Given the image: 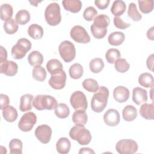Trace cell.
I'll return each instance as SVG.
<instances>
[{
  "instance_id": "obj_1",
  "label": "cell",
  "mask_w": 154,
  "mask_h": 154,
  "mask_svg": "<svg viewBox=\"0 0 154 154\" xmlns=\"http://www.w3.org/2000/svg\"><path fill=\"white\" fill-rule=\"evenodd\" d=\"M109 96L108 89L101 86L93 96L91 100V109L95 112H101L106 106Z\"/></svg>"
},
{
  "instance_id": "obj_2",
  "label": "cell",
  "mask_w": 154,
  "mask_h": 154,
  "mask_svg": "<svg viewBox=\"0 0 154 154\" xmlns=\"http://www.w3.org/2000/svg\"><path fill=\"white\" fill-rule=\"evenodd\" d=\"M70 137L78 142L80 145H87L91 140L90 132L84 125H76L72 127L69 132Z\"/></svg>"
},
{
  "instance_id": "obj_3",
  "label": "cell",
  "mask_w": 154,
  "mask_h": 154,
  "mask_svg": "<svg viewBox=\"0 0 154 154\" xmlns=\"http://www.w3.org/2000/svg\"><path fill=\"white\" fill-rule=\"evenodd\" d=\"M57 104L55 98L50 95H37L32 101L34 107L39 111L44 109L52 110L55 109Z\"/></svg>"
},
{
  "instance_id": "obj_4",
  "label": "cell",
  "mask_w": 154,
  "mask_h": 154,
  "mask_svg": "<svg viewBox=\"0 0 154 154\" xmlns=\"http://www.w3.org/2000/svg\"><path fill=\"white\" fill-rule=\"evenodd\" d=\"M45 17L48 25L51 26L58 25L61 20L59 4L57 2L49 4L45 9Z\"/></svg>"
},
{
  "instance_id": "obj_5",
  "label": "cell",
  "mask_w": 154,
  "mask_h": 154,
  "mask_svg": "<svg viewBox=\"0 0 154 154\" xmlns=\"http://www.w3.org/2000/svg\"><path fill=\"white\" fill-rule=\"evenodd\" d=\"M31 48V43L29 40L25 38H19L11 48V55L14 59H22Z\"/></svg>"
},
{
  "instance_id": "obj_6",
  "label": "cell",
  "mask_w": 154,
  "mask_h": 154,
  "mask_svg": "<svg viewBox=\"0 0 154 154\" xmlns=\"http://www.w3.org/2000/svg\"><path fill=\"white\" fill-rule=\"evenodd\" d=\"M60 55L66 63L72 61L76 56V49L74 45L69 40L62 42L58 47Z\"/></svg>"
},
{
  "instance_id": "obj_7",
  "label": "cell",
  "mask_w": 154,
  "mask_h": 154,
  "mask_svg": "<svg viewBox=\"0 0 154 154\" xmlns=\"http://www.w3.org/2000/svg\"><path fill=\"white\" fill-rule=\"evenodd\" d=\"M138 144L131 139H122L119 141L116 146L117 152L120 154H132L138 150Z\"/></svg>"
},
{
  "instance_id": "obj_8",
  "label": "cell",
  "mask_w": 154,
  "mask_h": 154,
  "mask_svg": "<svg viewBox=\"0 0 154 154\" xmlns=\"http://www.w3.org/2000/svg\"><path fill=\"white\" fill-rule=\"evenodd\" d=\"M37 122V116L33 112H28L20 118L18 127L23 132L30 131Z\"/></svg>"
},
{
  "instance_id": "obj_9",
  "label": "cell",
  "mask_w": 154,
  "mask_h": 154,
  "mask_svg": "<svg viewBox=\"0 0 154 154\" xmlns=\"http://www.w3.org/2000/svg\"><path fill=\"white\" fill-rule=\"evenodd\" d=\"M70 102L72 106L75 110H86L88 106L86 96L81 91H76L72 93L70 98Z\"/></svg>"
},
{
  "instance_id": "obj_10",
  "label": "cell",
  "mask_w": 154,
  "mask_h": 154,
  "mask_svg": "<svg viewBox=\"0 0 154 154\" xmlns=\"http://www.w3.org/2000/svg\"><path fill=\"white\" fill-rule=\"evenodd\" d=\"M71 38L79 43H87L90 42V37L85 29L80 25L74 26L70 30Z\"/></svg>"
},
{
  "instance_id": "obj_11",
  "label": "cell",
  "mask_w": 154,
  "mask_h": 154,
  "mask_svg": "<svg viewBox=\"0 0 154 154\" xmlns=\"http://www.w3.org/2000/svg\"><path fill=\"white\" fill-rule=\"evenodd\" d=\"M52 129L47 125H41L35 130V136L42 143L47 144L50 141L52 135Z\"/></svg>"
},
{
  "instance_id": "obj_12",
  "label": "cell",
  "mask_w": 154,
  "mask_h": 154,
  "mask_svg": "<svg viewBox=\"0 0 154 154\" xmlns=\"http://www.w3.org/2000/svg\"><path fill=\"white\" fill-rule=\"evenodd\" d=\"M66 79V74L64 70H62L56 74L51 75L48 82L52 88L61 90L65 87Z\"/></svg>"
},
{
  "instance_id": "obj_13",
  "label": "cell",
  "mask_w": 154,
  "mask_h": 154,
  "mask_svg": "<svg viewBox=\"0 0 154 154\" xmlns=\"http://www.w3.org/2000/svg\"><path fill=\"white\" fill-rule=\"evenodd\" d=\"M103 120L106 125L112 127L116 126L120 123V114L115 109H109L103 115Z\"/></svg>"
},
{
  "instance_id": "obj_14",
  "label": "cell",
  "mask_w": 154,
  "mask_h": 154,
  "mask_svg": "<svg viewBox=\"0 0 154 154\" xmlns=\"http://www.w3.org/2000/svg\"><path fill=\"white\" fill-rule=\"evenodd\" d=\"M130 96L128 88L124 86L116 87L113 90V97L116 101L119 103H123L128 100Z\"/></svg>"
},
{
  "instance_id": "obj_15",
  "label": "cell",
  "mask_w": 154,
  "mask_h": 154,
  "mask_svg": "<svg viewBox=\"0 0 154 154\" xmlns=\"http://www.w3.org/2000/svg\"><path fill=\"white\" fill-rule=\"evenodd\" d=\"M17 64L13 61H6L0 64L1 73L8 76H14L17 73Z\"/></svg>"
},
{
  "instance_id": "obj_16",
  "label": "cell",
  "mask_w": 154,
  "mask_h": 154,
  "mask_svg": "<svg viewBox=\"0 0 154 154\" xmlns=\"http://www.w3.org/2000/svg\"><path fill=\"white\" fill-rule=\"evenodd\" d=\"M132 100L137 105H140L147 100V91L141 87H135L132 90Z\"/></svg>"
},
{
  "instance_id": "obj_17",
  "label": "cell",
  "mask_w": 154,
  "mask_h": 154,
  "mask_svg": "<svg viewBox=\"0 0 154 154\" xmlns=\"http://www.w3.org/2000/svg\"><path fill=\"white\" fill-rule=\"evenodd\" d=\"M62 4L66 10L73 13L80 11L82 5L79 0H64Z\"/></svg>"
},
{
  "instance_id": "obj_18",
  "label": "cell",
  "mask_w": 154,
  "mask_h": 154,
  "mask_svg": "<svg viewBox=\"0 0 154 154\" xmlns=\"http://www.w3.org/2000/svg\"><path fill=\"white\" fill-rule=\"evenodd\" d=\"M123 119L126 122H132L137 117V108L131 105L125 106L122 111Z\"/></svg>"
},
{
  "instance_id": "obj_19",
  "label": "cell",
  "mask_w": 154,
  "mask_h": 154,
  "mask_svg": "<svg viewBox=\"0 0 154 154\" xmlns=\"http://www.w3.org/2000/svg\"><path fill=\"white\" fill-rule=\"evenodd\" d=\"M71 147L70 141L67 138L61 137L56 143V149L60 154H66L70 151Z\"/></svg>"
},
{
  "instance_id": "obj_20",
  "label": "cell",
  "mask_w": 154,
  "mask_h": 154,
  "mask_svg": "<svg viewBox=\"0 0 154 154\" xmlns=\"http://www.w3.org/2000/svg\"><path fill=\"white\" fill-rule=\"evenodd\" d=\"M33 96L30 94H25L21 96L20 99L19 109L22 112L29 111L32 109Z\"/></svg>"
},
{
  "instance_id": "obj_21",
  "label": "cell",
  "mask_w": 154,
  "mask_h": 154,
  "mask_svg": "<svg viewBox=\"0 0 154 154\" xmlns=\"http://www.w3.org/2000/svg\"><path fill=\"white\" fill-rule=\"evenodd\" d=\"M2 116L8 122H13L17 118V111L15 108L11 105H8L2 109Z\"/></svg>"
},
{
  "instance_id": "obj_22",
  "label": "cell",
  "mask_w": 154,
  "mask_h": 154,
  "mask_svg": "<svg viewBox=\"0 0 154 154\" xmlns=\"http://www.w3.org/2000/svg\"><path fill=\"white\" fill-rule=\"evenodd\" d=\"M72 121L75 125H84L87 123L88 117L85 112V110L83 109H77L76 110L72 115Z\"/></svg>"
},
{
  "instance_id": "obj_23",
  "label": "cell",
  "mask_w": 154,
  "mask_h": 154,
  "mask_svg": "<svg viewBox=\"0 0 154 154\" xmlns=\"http://www.w3.org/2000/svg\"><path fill=\"white\" fill-rule=\"evenodd\" d=\"M46 69L50 74L54 75L63 70V66L58 60L51 59L48 61Z\"/></svg>"
},
{
  "instance_id": "obj_24",
  "label": "cell",
  "mask_w": 154,
  "mask_h": 154,
  "mask_svg": "<svg viewBox=\"0 0 154 154\" xmlns=\"http://www.w3.org/2000/svg\"><path fill=\"white\" fill-rule=\"evenodd\" d=\"M140 116L147 120L153 119V103H143L140 108Z\"/></svg>"
},
{
  "instance_id": "obj_25",
  "label": "cell",
  "mask_w": 154,
  "mask_h": 154,
  "mask_svg": "<svg viewBox=\"0 0 154 154\" xmlns=\"http://www.w3.org/2000/svg\"><path fill=\"white\" fill-rule=\"evenodd\" d=\"M126 9V5L125 2L121 0H117L114 1L112 3L111 12L115 17H118L122 16L125 12Z\"/></svg>"
},
{
  "instance_id": "obj_26",
  "label": "cell",
  "mask_w": 154,
  "mask_h": 154,
  "mask_svg": "<svg viewBox=\"0 0 154 154\" xmlns=\"http://www.w3.org/2000/svg\"><path fill=\"white\" fill-rule=\"evenodd\" d=\"M125 38V35L122 32L115 31L111 33L108 37V43L112 46H119L122 45Z\"/></svg>"
},
{
  "instance_id": "obj_27",
  "label": "cell",
  "mask_w": 154,
  "mask_h": 154,
  "mask_svg": "<svg viewBox=\"0 0 154 154\" xmlns=\"http://www.w3.org/2000/svg\"><path fill=\"white\" fill-rule=\"evenodd\" d=\"M43 29L38 24H31L28 28V35L33 39H40L43 35Z\"/></svg>"
},
{
  "instance_id": "obj_28",
  "label": "cell",
  "mask_w": 154,
  "mask_h": 154,
  "mask_svg": "<svg viewBox=\"0 0 154 154\" xmlns=\"http://www.w3.org/2000/svg\"><path fill=\"white\" fill-rule=\"evenodd\" d=\"M28 61L32 66H41L43 63V57L40 52L33 51L29 54Z\"/></svg>"
},
{
  "instance_id": "obj_29",
  "label": "cell",
  "mask_w": 154,
  "mask_h": 154,
  "mask_svg": "<svg viewBox=\"0 0 154 154\" xmlns=\"http://www.w3.org/2000/svg\"><path fill=\"white\" fill-rule=\"evenodd\" d=\"M138 83L145 88H152L154 85L153 77L149 73H143L138 77Z\"/></svg>"
},
{
  "instance_id": "obj_30",
  "label": "cell",
  "mask_w": 154,
  "mask_h": 154,
  "mask_svg": "<svg viewBox=\"0 0 154 154\" xmlns=\"http://www.w3.org/2000/svg\"><path fill=\"white\" fill-rule=\"evenodd\" d=\"M13 14V9L9 4H3L0 7L1 19L3 21H7L11 19Z\"/></svg>"
},
{
  "instance_id": "obj_31",
  "label": "cell",
  "mask_w": 154,
  "mask_h": 154,
  "mask_svg": "<svg viewBox=\"0 0 154 154\" xmlns=\"http://www.w3.org/2000/svg\"><path fill=\"white\" fill-rule=\"evenodd\" d=\"M54 109L56 116L60 119L67 118L70 114V109L69 106L64 103L57 104Z\"/></svg>"
},
{
  "instance_id": "obj_32",
  "label": "cell",
  "mask_w": 154,
  "mask_h": 154,
  "mask_svg": "<svg viewBox=\"0 0 154 154\" xmlns=\"http://www.w3.org/2000/svg\"><path fill=\"white\" fill-rule=\"evenodd\" d=\"M110 22L109 17L106 14H99L96 16L94 19L93 25L100 28H107Z\"/></svg>"
},
{
  "instance_id": "obj_33",
  "label": "cell",
  "mask_w": 154,
  "mask_h": 154,
  "mask_svg": "<svg viewBox=\"0 0 154 154\" xmlns=\"http://www.w3.org/2000/svg\"><path fill=\"white\" fill-rule=\"evenodd\" d=\"M70 76L74 79H78L82 77L84 72L82 66L79 63L72 64L69 70Z\"/></svg>"
},
{
  "instance_id": "obj_34",
  "label": "cell",
  "mask_w": 154,
  "mask_h": 154,
  "mask_svg": "<svg viewBox=\"0 0 154 154\" xmlns=\"http://www.w3.org/2000/svg\"><path fill=\"white\" fill-rule=\"evenodd\" d=\"M105 66L103 61L100 58H96L91 60L89 64V67L91 72L98 73L101 72Z\"/></svg>"
},
{
  "instance_id": "obj_35",
  "label": "cell",
  "mask_w": 154,
  "mask_h": 154,
  "mask_svg": "<svg viewBox=\"0 0 154 154\" xmlns=\"http://www.w3.org/2000/svg\"><path fill=\"white\" fill-rule=\"evenodd\" d=\"M22 142L19 139H12L9 143L10 153L11 154H22Z\"/></svg>"
},
{
  "instance_id": "obj_36",
  "label": "cell",
  "mask_w": 154,
  "mask_h": 154,
  "mask_svg": "<svg viewBox=\"0 0 154 154\" xmlns=\"http://www.w3.org/2000/svg\"><path fill=\"white\" fill-rule=\"evenodd\" d=\"M32 78L38 81H44L46 78V72L41 66H35L32 69Z\"/></svg>"
},
{
  "instance_id": "obj_37",
  "label": "cell",
  "mask_w": 154,
  "mask_h": 154,
  "mask_svg": "<svg viewBox=\"0 0 154 154\" xmlns=\"http://www.w3.org/2000/svg\"><path fill=\"white\" fill-rule=\"evenodd\" d=\"M15 20L19 25H25L30 20V14L26 10H20L16 13Z\"/></svg>"
},
{
  "instance_id": "obj_38",
  "label": "cell",
  "mask_w": 154,
  "mask_h": 154,
  "mask_svg": "<svg viewBox=\"0 0 154 154\" xmlns=\"http://www.w3.org/2000/svg\"><path fill=\"white\" fill-rule=\"evenodd\" d=\"M18 23L14 19H11L5 21L4 23V29L5 32L8 34H13L18 30Z\"/></svg>"
},
{
  "instance_id": "obj_39",
  "label": "cell",
  "mask_w": 154,
  "mask_h": 154,
  "mask_svg": "<svg viewBox=\"0 0 154 154\" xmlns=\"http://www.w3.org/2000/svg\"><path fill=\"white\" fill-rule=\"evenodd\" d=\"M82 87L87 91L95 93L99 88V85L97 82L91 78H87L83 81Z\"/></svg>"
},
{
  "instance_id": "obj_40",
  "label": "cell",
  "mask_w": 154,
  "mask_h": 154,
  "mask_svg": "<svg viewBox=\"0 0 154 154\" xmlns=\"http://www.w3.org/2000/svg\"><path fill=\"white\" fill-rule=\"evenodd\" d=\"M121 54L119 50L114 48L109 49L105 54V58L108 63L109 64H113L115 61L120 58Z\"/></svg>"
},
{
  "instance_id": "obj_41",
  "label": "cell",
  "mask_w": 154,
  "mask_h": 154,
  "mask_svg": "<svg viewBox=\"0 0 154 154\" xmlns=\"http://www.w3.org/2000/svg\"><path fill=\"white\" fill-rule=\"evenodd\" d=\"M128 15L130 18H131L135 22H138L142 18L141 14L138 12L137 8V6L135 4L134 2H131L129 5Z\"/></svg>"
},
{
  "instance_id": "obj_42",
  "label": "cell",
  "mask_w": 154,
  "mask_h": 154,
  "mask_svg": "<svg viewBox=\"0 0 154 154\" xmlns=\"http://www.w3.org/2000/svg\"><path fill=\"white\" fill-rule=\"evenodd\" d=\"M140 10L144 14L150 13L153 9V0H138Z\"/></svg>"
},
{
  "instance_id": "obj_43",
  "label": "cell",
  "mask_w": 154,
  "mask_h": 154,
  "mask_svg": "<svg viewBox=\"0 0 154 154\" xmlns=\"http://www.w3.org/2000/svg\"><path fill=\"white\" fill-rule=\"evenodd\" d=\"M129 64L124 58H119L114 63L116 70L120 73H125L129 69Z\"/></svg>"
},
{
  "instance_id": "obj_44",
  "label": "cell",
  "mask_w": 154,
  "mask_h": 154,
  "mask_svg": "<svg viewBox=\"0 0 154 154\" xmlns=\"http://www.w3.org/2000/svg\"><path fill=\"white\" fill-rule=\"evenodd\" d=\"M90 30L92 35L97 39L103 38L107 33V28H100L92 24L90 26Z\"/></svg>"
},
{
  "instance_id": "obj_45",
  "label": "cell",
  "mask_w": 154,
  "mask_h": 154,
  "mask_svg": "<svg viewBox=\"0 0 154 154\" xmlns=\"http://www.w3.org/2000/svg\"><path fill=\"white\" fill-rule=\"evenodd\" d=\"M97 11L96 10V9L94 7L90 6L87 7L85 9L83 13V17L85 20L87 21H91L94 20V17L97 16Z\"/></svg>"
},
{
  "instance_id": "obj_46",
  "label": "cell",
  "mask_w": 154,
  "mask_h": 154,
  "mask_svg": "<svg viewBox=\"0 0 154 154\" xmlns=\"http://www.w3.org/2000/svg\"><path fill=\"white\" fill-rule=\"evenodd\" d=\"M114 26L120 29H125L130 26L131 24L125 22L121 18L119 17H114L113 19Z\"/></svg>"
},
{
  "instance_id": "obj_47",
  "label": "cell",
  "mask_w": 154,
  "mask_h": 154,
  "mask_svg": "<svg viewBox=\"0 0 154 154\" xmlns=\"http://www.w3.org/2000/svg\"><path fill=\"white\" fill-rule=\"evenodd\" d=\"M10 103V99L8 96L4 94H0V109L2 110L5 107L8 105Z\"/></svg>"
},
{
  "instance_id": "obj_48",
  "label": "cell",
  "mask_w": 154,
  "mask_h": 154,
  "mask_svg": "<svg viewBox=\"0 0 154 154\" xmlns=\"http://www.w3.org/2000/svg\"><path fill=\"white\" fill-rule=\"evenodd\" d=\"M109 2V0H96L94 1V4L98 8L104 10L108 7Z\"/></svg>"
},
{
  "instance_id": "obj_49",
  "label": "cell",
  "mask_w": 154,
  "mask_h": 154,
  "mask_svg": "<svg viewBox=\"0 0 154 154\" xmlns=\"http://www.w3.org/2000/svg\"><path fill=\"white\" fill-rule=\"evenodd\" d=\"M1 49V54H0V64L5 62L7 59V52L6 49L3 47L1 46L0 47Z\"/></svg>"
},
{
  "instance_id": "obj_50",
  "label": "cell",
  "mask_w": 154,
  "mask_h": 154,
  "mask_svg": "<svg viewBox=\"0 0 154 154\" xmlns=\"http://www.w3.org/2000/svg\"><path fill=\"white\" fill-rule=\"evenodd\" d=\"M146 65L148 68L151 71H153V54L149 55L146 61Z\"/></svg>"
},
{
  "instance_id": "obj_51",
  "label": "cell",
  "mask_w": 154,
  "mask_h": 154,
  "mask_svg": "<svg viewBox=\"0 0 154 154\" xmlns=\"http://www.w3.org/2000/svg\"><path fill=\"white\" fill-rule=\"evenodd\" d=\"M79 153H93L94 154L95 152L93 150L89 147H83L80 149L79 151Z\"/></svg>"
},
{
  "instance_id": "obj_52",
  "label": "cell",
  "mask_w": 154,
  "mask_h": 154,
  "mask_svg": "<svg viewBox=\"0 0 154 154\" xmlns=\"http://www.w3.org/2000/svg\"><path fill=\"white\" fill-rule=\"evenodd\" d=\"M153 26H152L150 29H149L147 31V38L150 40H154V37H153Z\"/></svg>"
},
{
  "instance_id": "obj_53",
  "label": "cell",
  "mask_w": 154,
  "mask_h": 154,
  "mask_svg": "<svg viewBox=\"0 0 154 154\" xmlns=\"http://www.w3.org/2000/svg\"><path fill=\"white\" fill-rule=\"evenodd\" d=\"M32 5H34V6H35V7H37V4L38 3H39V2H40V1H34V2H32V1H29Z\"/></svg>"
}]
</instances>
